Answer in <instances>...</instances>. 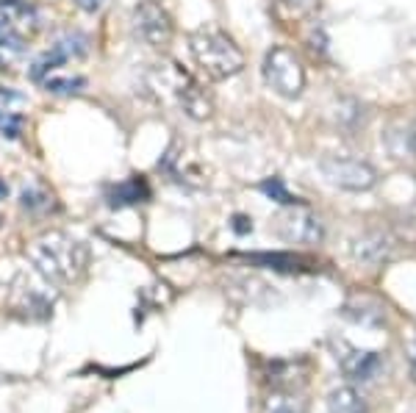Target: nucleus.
Here are the masks:
<instances>
[{"label": "nucleus", "mask_w": 416, "mask_h": 413, "mask_svg": "<svg viewBox=\"0 0 416 413\" xmlns=\"http://www.w3.org/2000/svg\"><path fill=\"white\" fill-rule=\"evenodd\" d=\"M319 169L328 178V183H333L338 189H347V192H369L378 183V172L361 158L328 155V158L319 161Z\"/></svg>", "instance_id": "obj_6"}, {"label": "nucleus", "mask_w": 416, "mask_h": 413, "mask_svg": "<svg viewBox=\"0 0 416 413\" xmlns=\"http://www.w3.org/2000/svg\"><path fill=\"white\" fill-rule=\"evenodd\" d=\"M261 192L266 194V197H272V200H278L281 206H303V200L297 197V194H291L284 181L281 178H269V181L261 183Z\"/></svg>", "instance_id": "obj_17"}, {"label": "nucleus", "mask_w": 416, "mask_h": 413, "mask_svg": "<svg viewBox=\"0 0 416 413\" xmlns=\"http://www.w3.org/2000/svg\"><path fill=\"white\" fill-rule=\"evenodd\" d=\"M45 83V89L51 92V95H78L80 89L86 86V78H45L42 80Z\"/></svg>", "instance_id": "obj_18"}, {"label": "nucleus", "mask_w": 416, "mask_h": 413, "mask_svg": "<svg viewBox=\"0 0 416 413\" xmlns=\"http://www.w3.org/2000/svg\"><path fill=\"white\" fill-rule=\"evenodd\" d=\"M133 26H136V33L150 48H167L172 42V33H175L170 14L158 6L156 0H142L133 9Z\"/></svg>", "instance_id": "obj_7"}, {"label": "nucleus", "mask_w": 416, "mask_h": 413, "mask_svg": "<svg viewBox=\"0 0 416 413\" xmlns=\"http://www.w3.org/2000/svg\"><path fill=\"white\" fill-rule=\"evenodd\" d=\"M67 58L61 56V53L56 51V48H51V51H45L33 64H31V70H28V75L33 78V80H45V78L51 75L56 67H61Z\"/></svg>", "instance_id": "obj_16"}, {"label": "nucleus", "mask_w": 416, "mask_h": 413, "mask_svg": "<svg viewBox=\"0 0 416 413\" xmlns=\"http://www.w3.org/2000/svg\"><path fill=\"white\" fill-rule=\"evenodd\" d=\"M150 197V186L145 178H128V181L117 183L111 192H108V206L111 208H125L136 206V203H145Z\"/></svg>", "instance_id": "obj_9"}, {"label": "nucleus", "mask_w": 416, "mask_h": 413, "mask_svg": "<svg viewBox=\"0 0 416 413\" xmlns=\"http://www.w3.org/2000/svg\"><path fill=\"white\" fill-rule=\"evenodd\" d=\"M23 125H26V117H23V114L3 111V108H0V136H3V139H20Z\"/></svg>", "instance_id": "obj_19"}, {"label": "nucleus", "mask_w": 416, "mask_h": 413, "mask_svg": "<svg viewBox=\"0 0 416 413\" xmlns=\"http://www.w3.org/2000/svg\"><path fill=\"white\" fill-rule=\"evenodd\" d=\"M316 6H319V0H275V11L284 20H303Z\"/></svg>", "instance_id": "obj_15"}, {"label": "nucleus", "mask_w": 416, "mask_h": 413, "mask_svg": "<svg viewBox=\"0 0 416 413\" xmlns=\"http://www.w3.org/2000/svg\"><path fill=\"white\" fill-rule=\"evenodd\" d=\"M76 6H78L80 11H86V14H95V11H100L103 0H76Z\"/></svg>", "instance_id": "obj_23"}, {"label": "nucleus", "mask_w": 416, "mask_h": 413, "mask_svg": "<svg viewBox=\"0 0 416 413\" xmlns=\"http://www.w3.org/2000/svg\"><path fill=\"white\" fill-rule=\"evenodd\" d=\"M20 206L31 211V214H48L56 208V197L51 189H45L42 183H28L20 194Z\"/></svg>", "instance_id": "obj_12"}, {"label": "nucleus", "mask_w": 416, "mask_h": 413, "mask_svg": "<svg viewBox=\"0 0 416 413\" xmlns=\"http://www.w3.org/2000/svg\"><path fill=\"white\" fill-rule=\"evenodd\" d=\"M266 413H308L297 399H288V397H281V399H272L266 405Z\"/></svg>", "instance_id": "obj_20"}, {"label": "nucleus", "mask_w": 416, "mask_h": 413, "mask_svg": "<svg viewBox=\"0 0 416 413\" xmlns=\"http://www.w3.org/2000/svg\"><path fill=\"white\" fill-rule=\"evenodd\" d=\"M247 261L275 272H300L306 263L300 256H291V253H256V256H247Z\"/></svg>", "instance_id": "obj_13"}, {"label": "nucleus", "mask_w": 416, "mask_h": 413, "mask_svg": "<svg viewBox=\"0 0 416 413\" xmlns=\"http://www.w3.org/2000/svg\"><path fill=\"white\" fill-rule=\"evenodd\" d=\"M272 233L286 244H319L322 241V222L306 206L281 208L272 219Z\"/></svg>", "instance_id": "obj_5"}, {"label": "nucleus", "mask_w": 416, "mask_h": 413, "mask_svg": "<svg viewBox=\"0 0 416 413\" xmlns=\"http://www.w3.org/2000/svg\"><path fill=\"white\" fill-rule=\"evenodd\" d=\"M53 48L70 61V58H80L83 53L89 51V39H86L80 31H67V33H61V36L56 39Z\"/></svg>", "instance_id": "obj_14"}, {"label": "nucleus", "mask_w": 416, "mask_h": 413, "mask_svg": "<svg viewBox=\"0 0 416 413\" xmlns=\"http://www.w3.org/2000/svg\"><path fill=\"white\" fill-rule=\"evenodd\" d=\"M341 372L353 383H369L383 372V355L372 350H350L341 355Z\"/></svg>", "instance_id": "obj_8"}, {"label": "nucleus", "mask_w": 416, "mask_h": 413, "mask_svg": "<svg viewBox=\"0 0 416 413\" xmlns=\"http://www.w3.org/2000/svg\"><path fill=\"white\" fill-rule=\"evenodd\" d=\"M391 253V239L386 233H366L353 244V256L364 263H380Z\"/></svg>", "instance_id": "obj_10"}, {"label": "nucleus", "mask_w": 416, "mask_h": 413, "mask_svg": "<svg viewBox=\"0 0 416 413\" xmlns=\"http://www.w3.org/2000/svg\"><path fill=\"white\" fill-rule=\"evenodd\" d=\"M0 103H6V111H11L9 103H23V95L20 92H11L9 86H0Z\"/></svg>", "instance_id": "obj_21"}, {"label": "nucleus", "mask_w": 416, "mask_h": 413, "mask_svg": "<svg viewBox=\"0 0 416 413\" xmlns=\"http://www.w3.org/2000/svg\"><path fill=\"white\" fill-rule=\"evenodd\" d=\"M328 413H369L364 394L353 386H341L328 397Z\"/></svg>", "instance_id": "obj_11"}, {"label": "nucleus", "mask_w": 416, "mask_h": 413, "mask_svg": "<svg viewBox=\"0 0 416 413\" xmlns=\"http://www.w3.org/2000/svg\"><path fill=\"white\" fill-rule=\"evenodd\" d=\"M161 75V86H167L175 98V103L183 108L186 117L192 120H208L211 111H214V103L206 92L200 89V83L189 73H183L178 64H167V70L158 73Z\"/></svg>", "instance_id": "obj_4"}, {"label": "nucleus", "mask_w": 416, "mask_h": 413, "mask_svg": "<svg viewBox=\"0 0 416 413\" xmlns=\"http://www.w3.org/2000/svg\"><path fill=\"white\" fill-rule=\"evenodd\" d=\"M189 51L208 80H228L244 70V53L219 28H200L189 36Z\"/></svg>", "instance_id": "obj_2"}, {"label": "nucleus", "mask_w": 416, "mask_h": 413, "mask_svg": "<svg viewBox=\"0 0 416 413\" xmlns=\"http://www.w3.org/2000/svg\"><path fill=\"white\" fill-rule=\"evenodd\" d=\"M9 197V183L0 178V200H6Z\"/></svg>", "instance_id": "obj_24"}, {"label": "nucleus", "mask_w": 416, "mask_h": 413, "mask_svg": "<svg viewBox=\"0 0 416 413\" xmlns=\"http://www.w3.org/2000/svg\"><path fill=\"white\" fill-rule=\"evenodd\" d=\"M28 261L51 283H76L89 266V247L61 231H51L28 244Z\"/></svg>", "instance_id": "obj_1"}, {"label": "nucleus", "mask_w": 416, "mask_h": 413, "mask_svg": "<svg viewBox=\"0 0 416 413\" xmlns=\"http://www.w3.org/2000/svg\"><path fill=\"white\" fill-rule=\"evenodd\" d=\"M234 231L236 233H250V231H253V219H247V216L236 214V216H234Z\"/></svg>", "instance_id": "obj_22"}, {"label": "nucleus", "mask_w": 416, "mask_h": 413, "mask_svg": "<svg viewBox=\"0 0 416 413\" xmlns=\"http://www.w3.org/2000/svg\"><path fill=\"white\" fill-rule=\"evenodd\" d=\"M411 372H414V380H416V347H414V355H411Z\"/></svg>", "instance_id": "obj_25"}, {"label": "nucleus", "mask_w": 416, "mask_h": 413, "mask_svg": "<svg viewBox=\"0 0 416 413\" xmlns=\"http://www.w3.org/2000/svg\"><path fill=\"white\" fill-rule=\"evenodd\" d=\"M411 147H414V153H416V125H414V130H411Z\"/></svg>", "instance_id": "obj_26"}, {"label": "nucleus", "mask_w": 416, "mask_h": 413, "mask_svg": "<svg viewBox=\"0 0 416 413\" xmlns=\"http://www.w3.org/2000/svg\"><path fill=\"white\" fill-rule=\"evenodd\" d=\"M264 80L281 98H297L306 89V67L288 48H272L264 58Z\"/></svg>", "instance_id": "obj_3"}]
</instances>
